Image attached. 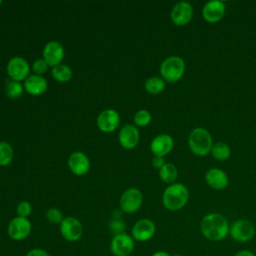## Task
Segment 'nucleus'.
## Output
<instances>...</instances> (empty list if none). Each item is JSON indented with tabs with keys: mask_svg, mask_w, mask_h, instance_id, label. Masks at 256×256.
I'll return each instance as SVG.
<instances>
[{
	"mask_svg": "<svg viewBox=\"0 0 256 256\" xmlns=\"http://www.w3.org/2000/svg\"><path fill=\"white\" fill-rule=\"evenodd\" d=\"M45 217L48 220V222L52 224H60L64 219L62 212L57 208H49L46 211Z\"/></svg>",
	"mask_w": 256,
	"mask_h": 256,
	"instance_id": "cd10ccee",
	"label": "nucleus"
},
{
	"mask_svg": "<svg viewBox=\"0 0 256 256\" xmlns=\"http://www.w3.org/2000/svg\"><path fill=\"white\" fill-rule=\"evenodd\" d=\"M159 177L163 182H165L167 184L171 185V184L175 183V181L178 177L177 167L172 163H165L159 169Z\"/></svg>",
	"mask_w": 256,
	"mask_h": 256,
	"instance_id": "412c9836",
	"label": "nucleus"
},
{
	"mask_svg": "<svg viewBox=\"0 0 256 256\" xmlns=\"http://www.w3.org/2000/svg\"><path fill=\"white\" fill-rule=\"evenodd\" d=\"M155 233L156 225L148 218H142L136 221L131 230V236L137 242H147L154 237Z\"/></svg>",
	"mask_w": 256,
	"mask_h": 256,
	"instance_id": "9d476101",
	"label": "nucleus"
},
{
	"mask_svg": "<svg viewBox=\"0 0 256 256\" xmlns=\"http://www.w3.org/2000/svg\"><path fill=\"white\" fill-rule=\"evenodd\" d=\"M47 81L40 75H29L24 81V89L31 95L37 96L44 93L47 89Z\"/></svg>",
	"mask_w": 256,
	"mask_h": 256,
	"instance_id": "aec40b11",
	"label": "nucleus"
},
{
	"mask_svg": "<svg viewBox=\"0 0 256 256\" xmlns=\"http://www.w3.org/2000/svg\"><path fill=\"white\" fill-rule=\"evenodd\" d=\"M25 256H51V255L42 248H32L29 251H27Z\"/></svg>",
	"mask_w": 256,
	"mask_h": 256,
	"instance_id": "2f4dec72",
	"label": "nucleus"
},
{
	"mask_svg": "<svg viewBox=\"0 0 256 256\" xmlns=\"http://www.w3.org/2000/svg\"><path fill=\"white\" fill-rule=\"evenodd\" d=\"M234 256H256V253H254L253 251L249 250V249H241L239 251H237Z\"/></svg>",
	"mask_w": 256,
	"mask_h": 256,
	"instance_id": "72a5a7b5",
	"label": "nucleus"
},
{
	"mask_svg": "<svg viewBox=\"0 0 256 256\" xmlns=\"http://www.w3.org/2000/svg\"><path fill=\"white\" fill-rule=\"evenodd\" d=\"M213 139L210 132L203 127L194 128L188 136L190 151L196 156H206L211 152Z\"/></svg>",
	"mask_w": 256,
	"mask_h": 256,
	"instance_id": "7ed1b4c3",
	"label": "nucleus"
},
{
	"mask_svg": "<svg viewBox=\"0 0 256 256\" xmlns=\"http://www.w3.org/2000/svg\"><path fill=\"white\" fill-rule=\"evenodd\" d=\"M166 82L161 77L153 76L146 80L145 90L150 94H158L165 89Z\"/></svg>",
	"mask_w": 256,
	"mask_h": 256,
	"instance_id": "5701e85b",
	"label": "nucleus"
},
{
	"mask_svg": "<svg viewBox=\"0 0 256 256\" xmlns=\"http://www.w3.org/2000/svg\"><path fill=\"white\" fill-rule=\"evenodd\" d=\"M185 72V61L180 56H169L160 65L161 78L165 82L175 83L179 81Z\"/></svg>",
	"mask_w": 256,
	"mask_h": 256,
	"instance_id": "20e7f679",
	"label": "nucleus"
},
{
	"mask_svg": "<svg viewBox=\"0 0 256 256\" xmlns=\"http://www.w3.org/2000/svg\"><path fill=\"white\" fill-rule=\"evenodd\" d=\"M151 114L148 110L141 109L134 115V123L138 126H146L151 122Z\"/></svg>",
	"mask_w": 256,
	"mask_h": 256,
	"instance_id": "bb28decb",
	"label": "nucleus"
},
{
	"mask_svg": "<svg viewBox=\"0 0 256 256\" xmlns=\"http://www.w3.org/2000/svg\"><path fill=\"white\" fill-rule=\"evenodd\" d=\"M173 146L174 140L169 134H159L151 141L150 150L154 156L164 157L171 152Z\"/></svg>",
	"mask_w": 256,
	"mask_h": 256,
	"instance_id": "2eb2a0df",
	"label": "nucleus"
},
{
	"mask_svg": "<svg viewBox=\"0 0 256 256\" xmlns=\"http://www.w3.org/2000/svg\"><path fill=\"white\" fill-rule=\"evenodd\" d=\"M32 224L28 218L14 217L7 226V234L14 241L25 240L31 233Z\"/></svg>",
	"mask_w": 256,
	"mask_h": 256,
	"instance_id": "6e6552de",
	"label": "nucleus"
},
{
	"mask_svg": "<svg viewBox=\"0 0 256 256\" xmlns=\"http://www.w3.org/2000/svg\"><path fill=\"white\" fill-rule=\"evenodd\" d=\"M16 212H17V216L23 217V218H28V216L32 212L31 204L28 201L19 202L16 207Z\"/></svg>",
	"mask_w": 256,
	"mask_h": 256,
	"instance_id": "c85d7f7f",
	"label": "nucleus"
},
{
	"mask_svg": "<svg viewBox=\"0 0 256 256\" xmlns=\"http://www.w3.org/2000/svg\"><path fill=\"white\" fill-rule=\"evenodd\" d=\"M143 203V195L137 188L125 190L120 197V208L123 212L131 214L138 211Z\"/></svg>",
	"mask_w": 256,
	"mask_h": 256,
	"instance_id": "1a4fd4ad",
	"label": "nucleus"
},
{
	"mask_svg": "<svg viewBox=\"0 0 256 256\" xmlns=\"http://www.w3.org/2000/svg\"><path fill=\"white\" fill-rule=\"evenodd\" d=\"M211 155L215 160L218 161H225L231 155L230 146L225 142H217L213 144L211 149Z\"/></svg>",
	"mask_w": 256,
	"mask_h": 256,
	"instance_id": "4be33fe9",
	"label": "nucleus"
},
{
	"mask_svg": "<svg viewBox=\"0 0 256 256\" xmlns=\"http://www.w3.org/2000/svg\"><path fill=\"white\" fill-rule=\"evenodd\" d=\"M61 236L68 242H77L83 236V225L75 217H65L59 224Z\"/></svg>",
	"mask_w": 256,
	"mask_h": 256,
	"instance_id": "423d86ee",
	"label": "nucleus"
},
{
	"mask_svg": "<svg viewBox=\"0 0 256 256\" xmlns=\"http://www.w3.org/2000/svg\"><path fill=\"white\" fill-rule=\"evenodd\" d=\"M1 3H2V1H1V0H0V5H1Z\"/></svg>",
	"mask_w": 256,
	"mask_h": 256,
	"instance_id": "e433bc0d",
	"label": "nucleus"
},
{
	"mask_svg": "<svg viewBox=\"0 0 256 256\" xmlns=\"http://www.w3.org/2000/svg\"><path fill=\"white\" fill-rule=\"evenodd\" d=\"M48 64L46 63V61L44 59H37L36 61H34V63L32 64V70L36 75H40L42 76V74H44L47 69H48Z\"/></svg>",
	"mask_w": 256,
	"mask_h": 256,
	"instance_id": "7c9ffc66",
	"label": "nucleus"
},
{
	"mask_svg": "<svg viewBox=\"0 0 256 256\" xmlns=\"http://www.w3.org/2000/svg\"><path fill=\"white\" fill-rule=\"evenodd\" d=\"M189 200V190L182 183H173L163 192L162 203L169 211H179Z\"/></svg>",
	"mask_w": 256,
	"mask_h": 256,
	"instance_id": "f03ea898",
	"label": "nucleus"
},
{
	"mask_svg": "<svg viewBox=\"0 0 256 256\" xmlns=\"http://www.w3.org/2000/svg\"><path fill=\"white\" fill-rule=\"evenodd\" d=\"M52 76L58 82H68L72 77V70L64 64H58L52 69Z\"/></svg>",
	"mask_w": 256,
	"mask_h": 256,
	"instance_id": "b1692460",
	"label": "nucleus"
},
{
	"mask_svg": "<svg viewBox=\"0 0 256 256\" xmlns=\"http://www.w3.org/2000/svg\"><path fill=\"white\" fill-rule=\"evenodd\" d=\"M135 248V240L126 232L114 235L110 242V251L114 256H130Z\"/></svg>",
	"mask_w": 256,
	"mask_h": 256,
	"instance_id": "0eeeda50",
	"label": "nucleus"
},
{
	"mask_svg": "<svg viewBox=\"0 0 256 256\" xmlns=\"http://www.w3.org/2000/svg\"><path fill=\"white\" fill-rule=\"evenodd\" d=\"M13 159V148L5 141L0 142V166H6Z\"/></svg>",
	"mask_w": 256,
	"mask_h": 256,
	"instance_id": "393cba45",
	"label": "nucleus"
},
{
	"mask_svg": "<svg viewBox=\"0 0 256 256\" xmlns=\"http://www.w3.org/2000/svg\"><path fill=\"white\" fill-rule=\"evenodd\" d=\"M151 256H173L172 254H170L169 252L167 251H164V250H158V251H155L151 254Z\"/></svg>",
	"mask_w": 256,
	"mask_h": 256,
	"instance_id": "f704fd0d",
	"label": "nucleus"
},
{
	"mask_svg": "<svg viewBox=\"0 0 256 256\" xmlns=\"http://www.w3.org/2000/svg\"><path fill=\"white\" fill-rule=\"evenodd\" d=\"M64 58V48L57 41L48 42L43 49V59L49 66H56Z\"/></svg>",
	"mask_w": 256,
	"mask_h": 256,
	"instance_id": "dca6fc26",
	"label": "nucleus"
},
{
	"mask_svg": "<svg viewBox=\"0 0 256 256\" xmlns=\"http://www.w3.org/2000/svg\"><path fill=\"white\" fill-rule=\"evenodd\" d=\"M68 166L72 173H74L77 176H82L89 171L90 162L88 157L84 153L77 151L73 152L69 156Z\"/></svg>",
	"mask_w": 256,
	"mask_h": 256,
	"instance_id": "a211bd4d",
	"label": "nucleus"
},
{
	"mask_svg": "<svg viewBox=\"0 0 256 256\" xmlns=\"http://www.w3.org/2000/svg\"><path fill=\"white\" fill-rule=\"evenodd\" d=\"M139 138L138 129L131 124L124 125L119 132V142L121 146L126 149L134 148L138 144Z\"/></svg>",
	"mask_w": 256,
	"mask_h": 256,
	"instance_id": "6ab92c4d",
	"label": "nucleus"
},
{
	"mask_svg": "<svg viewBox=\"0 0 256 256\" xmlns=\"http://www.w3.org/2000/svg\"><path fill=\"white\" fill-rule=\"evenodd\" d=\"M23 86L20 82H17V81H13V80H9L7 81L6 83V86H5V92L7 94V96L9 98H19L22 93H23Z\"/></svg>",
	"mask_w": 256,
	"mask_h": 256,
	"instance_id": "a878e982",
	"label": "nucleus"
},
{
	"mask_svg": "<svg viewBox=\"0 0 256 256\" xmlns=\"http://www.w3.org/2000/svg\"><path fill=\"white\" fill-rule=\"evenodd\" d=\"M193 13V6L189 2L181 1L173 6L170 17L176 26H185L192 20Z\"/></svg>",
	"mask_w": 256,
	"mask_h": 256,
	"instance_id": "9b49d317",
	"label": "nucleus"
},
{
	"mask_svg": "<svg viewBox=\"0 0 256 256\" xmlns=\"http://www.w3.org/2000/svg\"><path fill=\"white\" fill-rule=\"evenodd\" d=\"M125 228H126V225L121 219H112L109 223V229L114 235L124 233Z\"/></svg>",
	"mask_w": 256,
	"mask_h": 256,
	"instance_id": "c756f323",
	"label": "nucleus"
},
{
	"mask_svg": "<svg viewBox=\"0 0 256 256\" xmlns=\"http://www.w3.org/2000/svg\"><path fill=\"white\" fill-rule=\"evenodd\" d=\"M173 256H181V255H179V254H176V255H173Z\"/></svg>",
	"mask_w": 256,
	"mask_h": 256,
	"instance_id": "c9c22d12",
	"label": "nucleus"
},
{
	"mask_svg": "<svg viewBox=\"0 0 256 256\" xmlns=\"http://www.w3.org/2000/svg\"><path fill=\"white\" fill-rule=\"evenodd\" d=\"M29 71L30 67L28 62L19 56L11 58L7 64L8 76L13 81L20 82L21 80H25L29 76Z\"/></svg>",
	"mask_w": 256,
	"mask_h": 256,
	"instance_id": "f8f14e48",
	"label": "nucleus"
},
{
	"mask_svg": "<svg viewBox=\"0 0 256 256\" xmlns=\"http://www.w3.org/2000/svg\"><path fill=\"white\" fill-rule=\"evenodd\" d=\"M230 224L220 213L206 214L200 222V231L204 238L212 242H220L229 235Z\"/></svg>",
	"mask_w": 256,
	"mask_h": 256,
	"instance_id": "f257e3e1",
	"label": "nucleus"
},
{
	"mask_svg": "<svg viewBox=\"0 0 256 256\" xmlns=\"http://www.w3.org/2000/svg\"><path fill=\"white\" fill-rule=\"evenodd\" d=\"M225 4L219 0H212L207 3L202 8V16L204 20L208 23L214 24L222 20L225 15Z\"/></svg>",
	"mask_w": 256,
	"mask_h": 256,
	"instance_id": "ddd939ff",
	"label": "nucleus"
},
{
	"mask_svg": "<svg viewBox=\"0 0 256 256\" xmlns=\"http://www.w3.org/2000/svg\"><path fill=\"white\" fill-rule=\"evenodd\" d=\"M255 225L248 219H237L229 228V236L239 243H247L251 241L255 237Z\"/></svg>",
	"mask_w": 256,
	"mask_h": 256,
	"instance_id": "39448f33",
	"label": "nucleus"
},
{
	"mask_svg": "<svg viewBox=\"0 0 256 256\" xmlns=\"http://www.w3.org/2000/svg\"><path fill=\"white\" fill-rule=\"evenodd\" d=\"M164 164H165L164 157L154 156V158L152 159V165H153L155 168H157V169H160Z\"/></svg>",
	"mask_w": 256,
	"mask_h": 256,
	"instance_id": "473e14b6",
	"label": "nucleus"
},
{
	"mask_svg": "<svg viewBox=\"0 0 256 256\" xmlns=\"http://www.w3.org/2000/svg\"><path fill=\"white\" fill-rule=\"evenodd\" d=\"M206 184L215 190H223L228 186L229 178L226 172L219 168H211L205 174Z\"/></svg>",
	"mask_w": 256,
	"mask_h": 256,
	"instance_id": "f3484780",
	"label": "nucleus"
},
{
	"mask_svg": "<svg viewBox=\"0 0 256 256\" xmlns=\"http://www.w3.org/2000/svg\"><path fill=\"white\" fill-rule=\"evenodd\" d=\"M120 116L117 111L113 109H106L102 111L97 117L98 128L105 133L113 132L119 125Z\"/></svg>",
	"mask_w": 256,
	"mask_h": 256,
	"instance_id": "4468645a",
	"label": "nucleus"
}]
</instances>
